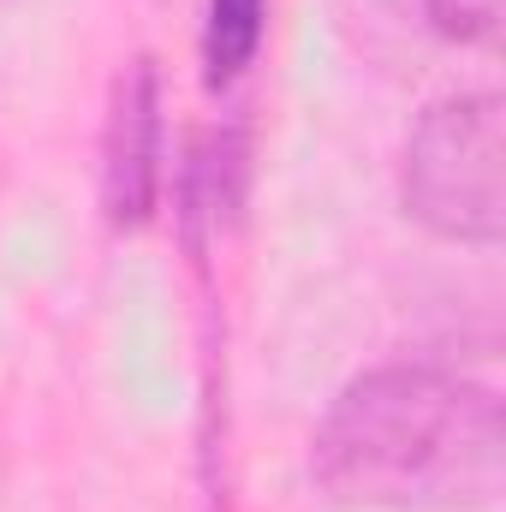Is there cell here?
Returning <instances> with one entry per match:
<instances>
[{"mask_svg":"<svg viewBox=\"0 0 506 512\" xmlns=\"http://www.w3.org/2000/svg\"><path fill=\"white\" fill-rule=\"evenodd\" d=\"M506 102L459 90L417 114L399 155V209L441 245L501 251L506 239Z\"/></svg>","mask_w":506,"mask_h":512,"instance_id":"obj_2","label":"cell"},{"mask_svg":"<svg viewBox=\"0 0 506 512\" xmlns=\"http://www.w3.org/2000/svg\"><path fill=\"white\" fill-rule=\"evenodd\" d=\"M423 18L435 36L459 48H495L501 42V0H423Z\"/></svg>","mask_w":506,"mask_h":512,"instance_id":"obj_5","label":"cell"},{"mask_svg":"<svg viewBox=\"0 0 506 512\" xmlns=\"http://www.w3.org/2000/svg\"><path fill=\"white\" fill-rule=\"evenodd\" d=\"M167 191V90L155 54H131L108 90L96 197L114 233H143Z\"/></svg>","mask_w":506,"mask_h":512,"instance_id":"obj_3","label":"cell"},{"mask_svg":"<svg viewBox=\"0 0 506 512\" xmlns=\"http://www.w3.org/2000/svg\"><path fill=\"white\" fill-rule=\"evenodd\" d=\"M268 42V0H203L197 60L209 90H233Z\"/></svg>","mask_w":506,"mask_h":512,"instance_id":"obj_4","label":"cell"},{"mask_svg":"<svg viewBox=\"0 0 506 512\" xmlns=\"http://www.w3.org/2000/svg\"><path fill=\"white\" fill-rule=\"evenodd\" d=\"M310 477L334 507L358 512L495 507L506 489L501 399L447 364H376L322 411Z\"/></svg>","mask_w":506,"mask_h":512,"instance_id":"obj_1","label":"cell"}]
</instances>
